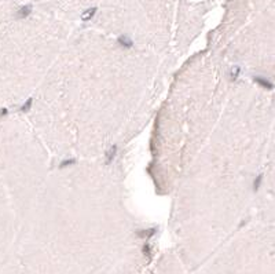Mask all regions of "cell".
<instances>
[{
    "label": "cell",
    "mask_w": 275,
    "mask_h": 274,
    "mask_svg": "<svg viewBox=\"0 0 275 274\" xmlns=\"http://www.w3.org/2000/svg\"><path fill=\"white\" fill-rule=\"evenodd\" d=\"M262 179H263V175H259L257 178H256V181H255V183H253V189L255 190H257L259 189V186H260V183H262Z\"/></svg>",
    "instance_id": "cell-8"
},
{
    "label": "cell",
    "mask_w": 275,
    "mask_h": 274,
    "mask_svg": "<svg viewBox=\"0 0 275 274\" xmlns=\"http://www.w3.org/2000/svg\"><path fill=\"white\" fill-rule=\"evenodd\" d=\"M73 164H76V160H74V158H70V160H63L62 163L59 164V167L65 168V167H67V165H73Z\"/></svg>",
    "instance_id": "cell-7"
},
{
    "label": "cell",
    "mask_w": 275,
    "mask_h": 274,
    "mask_svg": "<svg viewBox=\"0 0 275 274\" xmlns=\"http://www.w3.org/2000/svg\"><path fill=\"white\" fill-rule=\"evenodd\" d=\"M143 252L147 255V256H150V248H149V245H144V248H143Z\"/></svg>",
    "instance_id": "cell-10"
},
{
    "label": "cell",
    "mask_w": 275,
    "mask_h": 274,
    "mask_svg": "<svg viewBox=\"0 0 275 274\" xmlns=\"http://www.w3.org/2000/svg\"><path fill=\"white\" fill-rule=\"evenodd\" d=\"M32 102H33V99L29 98V99L26 101V102H25L24 105L21 106V112H28L29 109H30V106H32Z\"/></svg>",
    "instance_id": "cell-6"
},
{
    "label": "cell",
    "mask_w": 275,
    "mask_h": 274,
    "mask_svg": "<svg viewBox=\"0 0 275 274\" xmlns=\"http://www.w3.org/2000/svg\"><path fill=\"white\" fill-rule=\"evenodd\" d=\"M32 13V6H25V7H22V8H19L18 10V14H17V18H25V17H28L29 14Z\"/></svg>",
    "instance_id": "cell-2"
},
{
    "label": "cell",
    "mask_w": 275,
    "mask_h": 274,
    "mask_svg": "<svg viewBox=\"0 0 275 274\" xmlns=\"http://www.w3.org/2000/svg\"><path fill=\"white\" fill-rule=\"evenodd\" d=\"M238 74H240V68L235 66V68H234V72H231V77H233V80H235V79L238 77Z\"/></svg>",
    "instance_id": "cell-9"
},
{
    "label": "cell",
    "mask_w": 275,
    "mask_h": 274,
    "mask_svg": "<svg viewBox=\"0 0 275 274\" xmlns=\"http://www.w3.org/2000/svg\"><path fill=\"white\" fill-rule=\"evenodd\" d=\"M118 43H120L121 46L127 47V48L132 47V40L129 37H127V36H120V37H118Z\"/></svg>",
    "instance_id": "cell-3"
},
{
    "label": "cell",
    "mask_w": 275,
    "mask_h": 274,
    "mask_svg": "<svg viewBox=\"0 0 275 274\" xmlns=\"http://www.w3.org/2000/svg\"><path fill=\"white\" fill-rule=\"evenodd\" d=\"M116 152H117V147L113 146V147H111V149L109 150V152L106 153V164H110V163H111V160H113L114 156H116Z\"/></svg>",
    "instance_id": "cell-5"
},
{
    "label": "cell",
    "mask_w": 275,
    "mask_h": 274,
    "mask_svg": "<svg viewBox=\"0 0 275 274\" xmlns=\"http://www.w3.org/2000/svg\"><path fill=\"white\" fill-rule=\"evenodd\" d=\"M255 81L257 83V84L262 85V87L267 88V90H272V88H274V84H272V83H271L270 80H267V79H264V77L256 76V77H255Z\"/></svg>",
    "instance_id": "cell-1"
},
{
    "label": "cell",
    "mask_w": 275,
    "mask_h": 274,
    "mask_svg": "<svg viewBox=\"0 0 275 274\" xmlns=\"http://www.w3.org/2000/svg\"><path fill=\"white\" fill-rule=\"evenodd\" d=\"M96 13V8L95 7H92V8H89V10H87V11L83 14L81 15V18H83V21H89L91 18L94 17V14Z\"/></svg>",
    "instance_id": "cell-4"
}]
</instances>
